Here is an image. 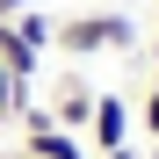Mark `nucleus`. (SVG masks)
Segmentation results:
<instances>
[{"label":"nucleus","mask_w":159,"mask_h":159,"mask_svg":"<svg viewBox=\"0 0 159 159\" xmlns=\"http://www.w3.org/2000/svg\"><path fill=\"white\" fill-rule=\"evenodd\" d=\"M51 43L65 51V58H94V51H130L138 43V22L130 15H72L51 29Z\"/></svg>","instance_id":"obj_1"},{"label":"nucleus","mask_w":159,"mask_h":159,"mask_svg":"<svg viewBox=\"0 0 159 159\" xmlns=\"http://www.w3.org/2000/svg\"><path fill=\"white\" fill-rule=\"evenodd\" d=\"M36 58H43V51H29V43H22V36H15V22H0V65H7L22 87L36 80Z\"/></svg>","instance_id":"obj_4"},{"label":"nucleus","mask_w":159,"mask_h":159,"mask_svg":"<svg viewBox=\"0 0 159 159\" xmlns=\"http://www.w3.org/2000/svg\"><path fill=\"white\" fill-rule=\"evenodd\" d=\"M51 29H58V22H51V15H36V7H22V15H15V36L29 43V51H51Z\"/></svg>","instance_id":"obj_5"},{"label":"nucleus","mask_w":159,"mask_h":159,"mask_svg":"<svg viewBox=\"0 0 159 159\" xmlns=\"http://www.w3.org/2000/svg\"><path fill=\"white\" fill-rule=\"evenodd\" d=\"M152 72H159V36H152Z\"/></svg>","instance_id":"obj_9"},{"label":"nucleus","mask_w":159,"mask_h":159,"mask_svg":"<svg viewBox=\"0 0 159 159\" xmlns=\"http://www.w3.org/2000/svg\"><path fill=\"white\" fill-rule=\"evenodd\" d=\"M101 159H138V152H130V145H116V152H101Z\"/></svg>","instance_id":"obj_8"},{"label":"nucleus","mask_w":159,"mask_h":159,"mask_svg":"<svg viewBox=\"0 0 159 159\" xmlns=\"http://www.w3.org/2000/svg\"><path fill=\"white\" fill-rule=\"evenodd\" d=\"M22 101H29V87H22V80H15L7 65H0V123H7V116L22 109Z\"/></svg>","instance_id":"obj_6"},{"label":"nucleus","mask_w":159,"mask_h":159,"mask_svg":"<svg viewBox=\"0 0 159 159\" xmlns=\"http://www.w3.org/2000/svg\"><path fill=\"white\" fill-rule=\"evenodd\" d=\"M130 101L123 94H94V116H87V138H94V152H116V145H130Z\"/></svg>","instance_id":"obj_2"},{"label":"nucleus","mask_w":159,"mask_h":159,"mask_svg":"<svg viewBox=\"0 0 159 159\" xmlns=\"http://www.w3.org/2000/svg\"><path fill=\"white\" fill-rule=\"evenodd\" d=\"M87 116H94V87H87L80 72H65V80H58V94H51V123L80 138V130H87Z\"/></svg>","instance_id":"obj_3"},{"label":"nucleus","mask_w":159,"mask_h":159,"mask_svg":"<svg viewBox=\"0 0 159 159\" xmlns=\"http://www.w3.org/2000/svg\"><path fill=\"white\" fill-rule=\"evenodd\" d=\"M138 123H145V138L159 145V72H152V87H145V101H138Z\"/></svg>","instance_id":"obj_7"}]
</instances>
